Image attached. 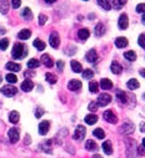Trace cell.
Listing matches in <instances>:
<instances>
[{"instance_id":"obj_1","label":"cell","mask_w":145,"mask_h":158,"mask_svg":"<svg viewBox=\"0 0 145 158\" xmlns=\"http://www.w3.org/2000/svg\"><path fill=\"white\" fill-rule=\"evenodd\" d=\"M11 55L14 59H23L26 56V47L23 45V44H15L13 47V51H11Z\"/></svg>"},{"instance_id":"obj_2","label":"cell","mask_w":145,"mask_h":158,"mask_svg":"<svg viewBox=\"0 0 145 158\" xmlns=\"http://www.w3.org/2000/svg\"><path fill=\"white\" fill-rule=\"evenodd\" d=\"M125 146H126V156L128 158H135V153H138V147L134 140L126 138L125 140Z\"/></svg>"},{"instance_id":"obj_3","label":"cell","mask_w":145,"mask_h":158,"mask_svg":"<svg viewBox=\"0 0 145 158\" xmlns=\"http://www.w3.org/2000/svg\"><path fill=\"white\" fill-rule=\"evenodd\" d=\"M98 105L101 106V107H104L106 105H109L110 102H112V96H110L109 93H100L98 96Z\"/></svg>"},{"instance_id":"obj_4","label":"cell","mask_w":145,"mask_h":158,"mask_svg":"<svg viewBox=\"0 0 145 158\" xmlns=\"http://www.w3.org/2000/svg\"><path fill=\"white\" fill-rule=\"evenodd\" d=\"M85 134H86V129H85V127L84 126H81V125H79L78 127H77V129H75V132H74V140H77V141H80V140H83L85 137Z\"/></svg>"},{"instance_id":"obj_5","label":"cell","mask_w":145,"mask_h":158,"mask_svg":"<svg viewBox=\"0 0 145 158\" xmlns=\"http://www.w3.org/2000/svg\"><path fill=\"white\" fill-rule=\"evenodd\" d=\"M119 129H120V133H123V134H132V133L134 132L135 127H134L133 123L125 122L124 125H121V127H120Z\"/></svg>"},{"instance_id":"obj_6","label":"cell","mask_w":145,"mask_h":158,"mask_svg":"<svg viewBox=\"0 0 145 158\" xmlns=\"http://www.w3.org/2000/svg\"><path fill=\"white\" fill-rule=\"evenodd\" d=\"M49 43H50V46L57 49L59 47V44H60V39H59V35L58 32H51L50 36H49Z\"/></svg>"},{"instance_id":"obj_7","label":"cell","mask_w":145,"mask_h":158,"mask_svg":"<svg viewBox=\"0 0 145 158\" xmlns=\"http://www.w3.org/2000/svg\"><path fill=\"white\" fill-rule=\"evenodd\" d=\"M16 88L14 87V86H11V85H6V86H4L3 88H1V92L5 95V96H8V97H11V96H14L16 93Z\"/></svg>"},{"instance_id":"obj_8","label":"cell","mask_w":145,"mask_h":158,"mask_svg":"<svg viewBox=\"0 0 145 158\" xmlns=\"http://www.w3.org/2000/svg\"><path fill=\"white\" fill-rule=\"evenodd\" d=\"M103 116H104V120L106 122H109V123H116V122H118V117L114 115V112L109 111V109H108V111H105Z\"/></svg>"},{"instance_id":"obj_9","label":"cell","mask_w":145,"mask_h":158,"mask_svg":"<svg viewBox=\"0 0 145 158\" xmlns=\"http://www.w3.org/2000/svg\"><path fill=\"white\" fill-rule=\"evenodd\" d=\"M49 127H50V122L49 121L40 122V125H39V133L41 136H45L48 132H49Z\"/></svg>"},{"instance_id":"obj_10","label":"cell","mask_w":145,"mask_h":158,"mask_svg":"<svg viewBox=\"0 0 145 158\" xmlns=\"http://www.w3.org/2000/svg\"><path fill=\"white\" fill-rule=\"evenodd\" d=\"M8 136H9L11 143H16L19 141V129L18 128H11V129H9Z\"/></svg>"},{"instance_id":"obj_11","label":"cell","mask_w":145,"mask_h":158,"mask_svg":"<svg viewBox=\"0 0 145 158\" xmlns=\"http://www.w3.org/2000/svg\"><path fill=\"white\" fill-rule=\"evenodd\" d=\"M118 25L121 30H125L128 25H129V20H128V15L126 14H121L120 18H119V21H118Z\"/></svg>"},{"instance_id":"obj_12","label":"cell","mask_w":145,"mask_h":158,"mask_svg":"<svg viewBox=\"0 0 145 158\" xmlns=\"http://www.w3.org/2000/svg\"><path fill=\"white\" fill-rule=\"evenodd\" d=\"M85 59H86V61H89V62H96L99 57H98V54H96V51L94 49H91V50H89L86 52Z\"/></svg>"},{"instance_id":"obj_13","label":"cell","mask_w":145,"mask_h":158,"mask_svg":"<svg viewBox=\"0 0 145 158\" xmlns=\"http://www.w3.org/2000/svg\"><path fill=\"white\" fill-rule=\"evenodd\" d=\"M81 82L79 80H71L70 82L68 84V88L70 91H79L80 88H81Z\"/></svg>"},{"instance_id":"obj_14","label":"cell","mask_w":145,"mask_h":158,"mask_svg":"<svg viewBox=\"0 0 145 158\" xmlns=\"http://www.w3.org/2000/svg\"><path fill=\"white\" fill-rule=\"evenodd\" d=\"M5 67H6V70H9L11 72H18V71L22 70V66H20L19 64H16V62H13V61H10V62L6 64Z\"/></svg>"},{"instance_id":"obj_15","label":"cell","mask_w":145,"mask_h":158,"mask_svg":"<svg viewBox=\"0 0 145 158\" xmlns=\"http://www.w3.org/2000/svg\"><path fill=\"white\" fill-rule=\"evenodd\" d=\"M41 62H43L46 67H49V68L54 66V61L51 60V57H50L48 54H44L43 56H41Z\"/></svg>"},{"instance_id":"obj_16","label":"cell","mask_w":145,"mask_h":158,"mask_svg":"<svg viewBox=\"0 0 145 158\" xmlns=\"http://www.w3.org/2000/svg\"><path fill=\"white\" fill-rule=\"evenodd\" d=\"M51 142H53V141H51V140H49V141H46V142H44V143H41V145L39 146L40 151H44V152H46V153H53L51 147H50Z\"/></svg>"},{"instance_id":"obj_17","label":"cell","mask_w":145,"mask_h":158,"mask_svg":"<svg viewBox=\"0 0 145 158\" xmlns=\"http://www.w3.org/2000/svg\"><path fill=\"white\" fill-rule=\"evenodd\" d=\"M33 87H34V84H33V81L31 80H25L23 84H22V90L24 92H29L33 90Z\"/></svg>"},{"instance_id":"obj_18","label":"cell","mask_w":145,"mask_h":158,"mask_svg":"<svg viewBox=\"0 0 145 158\" xmlns=\"http://www.w3.org/2000/svg\"><path fill=\"white\" fill-rule=\"evenodd\" d=\"M115 46L119 49H124L128 46V39L126 37H118L115 40Z\"/></svg>"},{"instance_id":"obj_19","label":"cell","mask_w":145,"mask_h":158,"mask_svg":"<svg viewBox=\"0 0 145 158\" xmlns=\"http://www.w3.org/2000/svg\"><path fill=\"white\" fill-rule=\"evenodd\" d=\"M94 34H95V36H98V37H100V36H103L105 34V26L103 25V24H98L95 26V30H94Z\"/></svg>"},{"instance_id":"obj_20","label":"cell","mask_w":145,"mask_h":158,"mask_svg":"<svg viewBox=\"0 0 145 158\" xmlns=\"http://www.w3.org/2000/svg\"><path fill=\"white\" fill-rule=\"evenodd\" d=\"M110 68H112V72L115 73V75H119V73L121 72V70H123L121 65H120L119 62H116V61H113V62H112V66H110Z\"/></svg>"},{"instance_id":"obj_21","label":"cell","mask_w":145,"mask_h":158,"mask_svg":"<svg viewBox=\"0 0 145 158\" xmlns=\"http://www.w3.org/2000/svg\"><path fill=\"white\" fill-rule=\"evenodd\" d=\"M100 86L103 90H110V88L113 87V82L110 81L109 79H101L100 81Z\"/></svg>"},{"instance_id":"obj_22","label":"cell","mask_w":145,"mask_h":158,"mask_svg":"<svg viewBox=\"0 0 145 158\" xmlns=\"http://www.w3.org/2000/svg\"><path fill=\"white\" fill-rule=\"evenodd\" d=\"M78 36H79L80 40L85 41L89 36H90V31H89L88 29H80V30L78 31Z\"/></svg>"},{"instance_id":"obj_23","label":"cell","mask_w":145,"mask_h":158,"mask_svg":"<svg viewBox=\"0 0 145 158\" xmlns=\"http://www.w3.org/2000/svg\"><path fill=\"white\" fill-rule=\"evenodd\" d=\"M103 151H104L105 154H112L113 153L112 142H110V141H105L104 143H103Z\"/></svg>"},{"instance_id":"obj_24","label":"cell","mask_w":145,"mask_h":158,"mask_svg":"<svg viewBox=\"0 0 145 158\" xmlns=\"http://www.w3.org/2000/svg\"><path fill=\"white\" fill-rule=\"evenodd\" d=\"M126 86H128L129 90H136V88H139L140 84H139V81H138V80L132 79V80H129V81H128Z\"/></svg>"},{"instance_id":"obj_25","label":"cell","mask_w":145,"mask_h":158,"mask_svg":"<svg viewBox=\"0 0 145 158\" xmlns=\"http://www.w3.org/2000/svg\"><path fill=\"white\" fill-rule=\"evenodd\" d=\"M116 98L119 100L120 104H126V101H128V97H126V93L119 90V91H116Z\"/></svg>"},{"instance_id":"obj_26","label":"cell","mask_w":145,"mask_h":158,"mask_svg":"<svg viewBox=\"0 0 145 158\" xmlns=\"http://www.w3.org/2000/svg\"><path fill=\"white\" fill-rule=\"evenodd\" d=\"M31 36V31L29 30V29H24V30H22L19 32V35H18V37L20 39V40H26V39H29Z\"/></svg>"},{"instance_id":"obj_27","label":"cell","mask_w":145,"mask_h":158,"mask_svg":"<svg viewBox=\"0 0 145 158\" xmlns=\"http://www.w3.org/2000/svg\"><path fill=\"white\" fill-rule=\"evenodd\" d=\"M70 65H71V70H73L74 72H77V73L81 72L83 67H81V64H80V62H78V61H75V60H71Z\"/></svg>"},{"instance_id":"obj_28","label":"cell","mask_w":145,"mask_h":158,"mask_svg":"<svg viewBox=\"0 0 145 158\" xmlns=\"http://www.w3.org/2000/svg\"><path fill=\"white\" fill-rule=\"evenodd\" d=\"M19 120H20V115H19V112H16V111H11V112L9 113V121H10L11 123H18Z\"/></svg>"},{"instance_id":"obj_29","label":"cell","mask_w":145,"mask_h":158,"mask_svg":"<svg viewBox=\"0 0 145 158\" xmlns=\"http://www.w3.org/2000/svg\"><path fill=\"white\" fill-rule=\"evenodd\" d=\"M22 16L26 20V21H29V20L33 19V12H31V10L29 8H24L23 11H22Z\"/></svg>"},{"instance_id":"obj_30","label":"cell","mask_w":145,"mask_h":158,"mask_svg":"<svg viewBox=\"0 0 145 158\" xmlns=\"http://www.w3.org/2000/svg\"><path fill=\"white\" fill-rule=\"evenodd\" d=\"M85 122L88 123V125H94V123L98 122V116L91 113V115H88L85 117Z\"/></svg>"},{"instance_id":"obj_31","label":"cell","mask_w":145,"mask_h":158,"mask_svg":"<svg viewBox=\"0 0 145 158\" xmlns=\"http://www.w3.org/2000/svg\"><path fill=\"white\" fill-rule=\"evenodd\" d=\"M85 148L88 151H96L98 149V146H96V143L93 140H88L86 143H85Z\"/></svg>"},{"instance_id":"obj_32","label":"cell","mask_w":145,"mask_h":158,"mask_svg":"<svg viewBox=\"0 0 145 158\" xmlns=\"http://www.w3.org/2000/svg\"><path fill=\"white\" fill-rule=\"evenodd\" d=\"M9 10V3L8 0H0V11L3 14H6Z\"/></svg>"},{"instance_id":"obj_33","label":"cell","mask_w":145,"mask_h":158,"mask_svg":"<svg viewBox=\"0 0 145 158\" xmlns=\"http://www.w3.org/2000/svg\"><path fill=\"white\" fill-rule=\"evenodd\" d=\"M89 90H90V92H93V93H96L99 91V84L95 81H90L89 82Z\"/></svg>"},{"instance_id":"obj_34","label":"cell","mask_w":145,"mask_h":158,"mask_svg":"<svg viewBox=\"0 0 145 158\" xmlns=\"http://www.w3.org/2000/svg\"><path fill=\"white\" fill-rule=\"evenodd\" d=\"M45 79H46V81L49 82V84H51V85H54V84H57V81H58V79H57V76H55L54 73H50V72H48L46 75H45Z\"/></svg>"},{"instance_id":"obj_35","label":"cell","mask_w":145,"mask_h":158,"mask_svg":"<svg viewBox=\"0 0 145 158\" xmlns=\"http://www.w3.org/2000/svg\"><path fill=\"white\" fill-rule=\"evenodd\" d=\"M40 66V61L39 60H36V59H31V60H29L28 61V67L29 68H36V67H39Z\"/></svg>"},{"instance_id":"obj_36","label":"cell","mask_w":145,"mask_h":158,"mask_svg":"<svg viewBox=\"0 0 145 158\" xmlns=\"http://www.w3.org/2000/svg\"><path fill=\"white\" fill-rule=\"evenodd\" d=\"M33 45L35 46L38 50H44V49H45V43H44V41H41L40 39H36V40H34Z\"/></svg>"},{"instance_id":"obj_37","label":"cell","mask_w":145,"mask_h":158,"mask_svg":"<svg viewBox=\"0 0 145 158\" xmlns=\"http://www.w3.org/2000/svg\"><path fill=\"white\" fill-rule=\"evenodd\" d=\"M98 4H99L104 10H110V9H112V5H110L109 0H98Z\"/></svg>"},{"instance_id":"obj_38","label":"cell","mask_w":145,"mask_h":158,"mask_svg":"<svg viewBox=\"0 0 145 158\" xmlns=\"http://www.w3.org/2000/svg\"><path fill=\"white\" fill-rule=\"evenodd\" d=\"M94 136L96 137V138H99V140H103L105 137V132H104V129H101V128H96L94 129Z\"/></svg>"},{"instance_id":"obj_39","label":"cell","mask_w":145,"mask_h":158,"mask_svg":"<svg viewBox=\"0 0 145 158\" xmlns=\"http://www.w3.org/2000/svg\"><path fill=\"white\" fill-rule=\"evenodd\" d=\"M124 57H125L126 60H129V61H135L136 60V54L134 51H126L125 54H124Z\"/></svg>"},{"instance_id":"obj_40","label":"cell","mask_w":145,"mask_h":158,"mask_svg":"<svg viewBox=\"0 0 145 158\" xmlns=\"http://www.w3.org/2000/svg\"><path fill=\"white\" fill-rule=\"evenodd\" d=\"M94 76V71L90 70V68H86V70L83 71V77H84L85 80H89V79H91Z\"/></svg>"},{"instance_id":"obj_41","label":"cell","mask_w":145,"mask_h":158,"mask_svg":"<svg viewBox=\"0 0 145 158\" xmlns=\"http://www.w3.org/2000/svg\"><path fill=\"white\" fill-rule=\"evenodd\" d=\"M5 79H6V81H8V82H10V84H15V82L18 81V77L14 73H8L5 76Z\"/></svg>"},{"instance_id":"obj_42","label":"cell","mask_w":145,"mask_h":158,"mask_svg":"<svg viewBox=\"0 0 145 158\" xmlns=\"http://www.w3.org/2000/svg\"><path fill=\"white\" fill-rule=\"evenodd\" d=\"M8 46H9V40L8 39L0 40V49H1V50H6V49H8Z\"/></svg>"},{"instance_id":"obj_43","label":"cell","mask_w":145,"mask_h":158,"mask_svg":"<svg viewBox=\"0 0 145 158\" xmlns=\"http://www.w3.org/2000/svg\"><path fill=\"white\" fill-rule=\"evenodd\" d=\"M98 107H99V105H98V102H90L89 104V111H91V112H95V111H98Z\"/></svg>"},{"instance_id":"obj_44","label":"cell","mask_w":145,"mask_h":158,"mask_svg":"<svg viewBox=\"0 0 145 158\" xmlns=\"http://www.w3.org/2000/svg\"><path fill=\"white\" fill-rule=\"evenodd\" d=\"M46 20H48V16L44 15V14H40V15H39V25H41V26L45 25Z\"/></svg>"},{"instance_id":"obj_45","label":"cell","mask_w":145,"mask_h":158,"mask_svg":"<svg viewBox=\"0 0 145 158\" xmlns=\"http://www.w3.org/2000/svg\"><path fill=\"white\" fill-rule=\"evenodd\" d=\"M138 44L145 49V34H141V35L139 36V39H138Z\"/></svg>"},{"instance_id":"obj_46","label":"cell","mask_w":145,"mask_h":158,"mask_svg":"<svg viewBox=\"0 0 145 158\" xmlns=\"http://www.w3.org/2000/svg\"><path fill=\"white\" fill-rule=\"evenodd\" d=\"M136 11L140 14H145V4H139L136 6Z\"/></svg>"},{"instance_id":"obj_47","label":"cell","mask_w":145,"mask_h":158,"mask_svg":"<svg viewBox=\"0 0 145 158\" xmlns=\"http://www.w3.org/2000/svg\"><path fill=\"white\" fill-rule=\"evenodd\" d=\"M43 115H44V109H43V108H40V107H38V108H36V111H35L36 118H40Z\"/></svg>"},{"instance_id":"obj_48","label":"cell","mask_w":145,"mask_h":158,"mask_svg":"<svg viewBox=\"0 0 145 158\" xmlns=\"http://www.w3.org/2000/svg\"><path fill=\"white\" fill-rule=\"evenodd\" d=\"M20 4H22V0H11V5H13V8L14 9H18Z\"/></svg>"},{"instance_id":"obj_49","label":"cell","mask_w":145,"mask_h":158,"mask_svg":"<svg viewBox=\"0 0 145 158\" xmlns=\"http://www.w3.org/2000/svg\"><path fill=\"white\" fill-rule=\"evenodd\" d=\"M24 76L26 77V79H29V77H34V76H35V72H34V71H25L24 72Z\"/></svg>"},{"instance_id":"obj_50","label":"cell","mask_w":145,"mask_h":158,"mask_svg":"<svg viewBox=\"0 0 145 158\" xmlns=\"http://www.w3.org/2000/svg\"><path fill=\"white\" fill-rule=\"evenodd\" d=\"M57 66H58V68H59V71H63V68H64V61L59 60L58 62H57Z\"/></svg>"},{"instance_id":"obj_51","label":"cell","mask_w":145,"mask_h":158,"mask_svg":"<svg viewBox=\"0 0 145 158\" xmlns=\"http://www.w3.org/2000/svg\"><path fill=\"white\" fill-rule=\"evenodd\" d=\"M138 153H139L140 156H145V147L144 146L138 147Z\"/></svg>"},{"instance_id":"obj_52","label":"cell","mask_w":145,"mask_h":158,"mask_svg":"<svg viewBox=\"0 0 145 158\" xmlns=\"http://www.w3.org/2000/svg\"><path fill=\"white\" fill-rule=\"evenodd\" d=\"M29 143H30V136L26 134L25 136V145H29Z\"/></svg>"},{"instance_id":"obj_53","label":"cell","mask_w":145,"mask_h":158,"mask_svg":"<svg viewBox=\"0 0 145 158\" xmlns=\"http://www.w3.org/2000/svg\"><path fill=\"white\" fill-rule=\"evenodd\" d=\"M140 131L141 132H145V122H141L140 123Z\"/></svg>"},{"instance_id":"obj_54","label":"cell","mask_w":145,"mask_h":158,"mask_svg":"<svg viewBox=\"0 0 145 158\" xmlns=\"http://www.w3.org/2000/svg\"><path fill=\"white\" fill-rule=\"evenodd\" d=\"M118 1H119L120 6H123V5H125V4L128 3V0H118Z\"/></svg>"},{"instance_id":"obj_55","label":"cell","mask_w":145,"mask_h":158,"mask_svg":"<svg viewBox=\"0 0 145 158\" xmlns=\"http://www.w3.org/2000/svg\"><path fill=\"white\" fill-rule=\"evenodd\" d=\"M139 73L141 75V76H143V77H145V68H141V70L139 71Z\"/></svg>"},{"instance_id":"obj_56","label":"cell","mask_w":145,"mask_h":158,"mask_svg":"<svg viewBox=\"0 0 145 158\" xmlns=\"http://www.w3.org/2000/svg\"><path fill=\"white\" fill-rule=\"evenodd\" d=\"M45 1L48 3V4H53V3H55L57 0H45Z\"/></svg>"},{"instance_id":"obj_57","label":"cell","mask_w":145,"mask_h":158,"mask_svg":"<svg viewBox=\"0 0 145 158\" xmlns=\"http://www.w3.org/2000/svg\"><path fill=\"white\" fill-rule=\"evenodd\" d=\"M141 23L145 25V14H144V15H143V18H141Z\"/></svg>"},{"instance_id":"obj_58","label":"cell","mask_w":145,"mask_h":158,"mask_svg":"<svg viewBox=\"0 0 145 158\" xmlns=\"http://www.w3.org/2000/svg\"><path fill=\"white\" fill-rule=\"evenodd\" d=\"M93 158H103V157H101L100 154H94V156H93Z\"/></svg>"},{"instance_id":"obj_59","label":"cell","mask_w":145,"mask_h":158,"mask_svg":"<svg viewBox=\"0 0 145 158\" xmlns=\"http://www.w3.org/2000/svg\"><path fill=\"white\" fill-rule=\"evenodd\" d=\"M143 146L145 147V138H143Z\"/></svg>"},{"instance_id":"obj_60","label":"cell","mask_w":145,"mask_h":158,"mask_svg":"<svg viewBox=\"0 0 145 158\" xmlns=\"http://www.w3.org/2000/svg\"><path fill=\"white\" fill-rule=\"evenodd\" d=\"M143 98H144V100H145V93H143Z\"/></svg>"},{"instance_id":"obj_61","label":"cell","mask_w":145,"mask_h":158,"mask_svg":"<svg viewBox=\"0 0 145 158\" xmlns=\"http://www.w3.org/2000/svg\"><path fill=\"white\" fill-rule=\"evenodd\" d=\"M0 82H1V76H0Z\"/></svg>"},{"instance_id":"obj_62","label":"cell","mask_w":145,"mask_h":158,"mask_svg":"<svg viewBox=\"0 0 145 158\" xmlns=\"http://www.w3.org/2000/svg\"><path fill=\"white\" fill-rule=\"evenodd\" d=\"M84 1H88V0H84Z\"/></svg>"}]
</instances>
